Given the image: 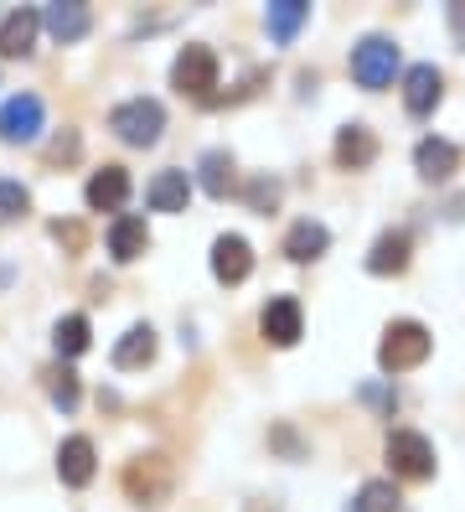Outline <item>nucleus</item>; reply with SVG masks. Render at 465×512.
<instances>
[{"label":"nucleus","instance_id":"4468645a","mask_svg":"<svg viewBox=\"0 0 465 512\" xmlns=\"http://www.w3.org/2000/svg\"><path fill=\"white\" fill-rule=\"evenodd\" d=\"M440 94H445L440 68H434V63L409 68V78H403V104H409V114H429L434 104H440Z\"/></svg>","mask_w":465,"mask_h":512},{"label":"nucleus","instance_id":"aec40b11","mask_svg":"<svg viewBox=\"0 0 465 512\" xmlns=\"http://www.w3.org/2000/svg\"><path fill=\"white\" fill-rule=\"evenodd\" d=\"M150 357H155V331H150V326H130V331L114 342V368H124V373L145 368Z\"/></svg>","mask_w":465,"mask_h":512},{"label":"nucleus","instance_id":"9d476101","mask_svg":"<svg viewBox=\"0 0 465 512\" xmlns=\"http://www.w3.org/2000/svg\"><path fill=\"white\" fill-rule=\"evenodd\" d=\"M83 197H88L93 213H119V207L130 202V171H124V166L93 171V176H88V187H83Z\"/></svg>","mask_w":465,"mask_h":512},{"label":"nucleus","instance_id":"5701e85b","mask_svg":"<svg viewBox=\"0 0 465 512\" xmlns=\"http://www.w3.org/2000/svg\"><path fill=\"white\" fill-rule=\"evenodd\" d=\"M305 16H310L305 0H274V6H269V37H274V42H290V37L300 32Z\"/></svg>","mask_w":465,"mask_h":512},{"label":"nucleus","instance_id":"a211bd4d","mask_svg":"<svg viewBox=\"0 0 465 512\" xmlns=\"http://www.w3.org/2000/svg\"><path fill=\"white\" fill-rule=\"evenodd\" d=\"M145 249H150V228H145V218H119V223L109 228V254H114L119 264H135Z\"/></svg>","mask_w":465,"mask_h":512},{"label":"nucleus","instance_id":"6ab92c4d","mask_svg":"<svg viewBox=\"0 0 465 512\" xmlns=\"http://www.w3.org/2000/svg\"><path fill=\"white\" fill-rule=\"evenodd\" d=\"M336 161L352 166V171H362V166L378 161V140H372V130H362V125L341 130V135H336Z\"/></svg>","mask_w":465,"mask_h":512},{"label":"nucleus","instance_id":"1a4fd4ad","mask_svg":"<svg viewBox=\"0 0 465 512\" xmlns=\"http://www.w3.org/2000/svg\"><path fill=\"white\" fill-rule=\"evenodd\" d=\"M212 275L223 285H243L248 275H254V249H248V238L238 233H223L212 244Z\"/></svg>","mask_w":465,"mask_h":512},{"label":"nucleus","instance_id":"2eb2a0df","mask_svg":"<svg viewBox=\"0 0 465 512\" xmlns=\"http://www.w3.org/2000/svg\"><path fill=\"white\" fill-rule=\"evenodd\" d=\"M414 166H419V176L424 182H450L455 176V166H460V150L450 145V140H419V150H414Z\"/></svg>","mask_w":465,"mask_h":512},{"label":"nucleus","instance_id":"423d86ee","mask_svg":"<svg viewBox=\"0 0 465 512\" xmlns=\"http://www.w3.org/2000/svg\"><path fill=\"white\" fill-rule=\"evenodd\" d=\"M42 99L37 94H16V99H6L0 104V140L6 145H31L42 135Z\"/></svg>","mask_w":465,"mask_h":512},{"label":"nucleus","instance_id":"4be33fe9","mask_svg":"<svg viewBox=\"0 0 465 512\" xmlns=\"http://www.w3.org/2000/svg\"><path fill=\"white\" fill-rule=\"evenodd\" d=\"M197 171H202V192H207V197H228V192L238 187V176H233V156H228V150H207Z\"/></svg>","mask_w":465,"mask_h":512},{"label":"nucleus","instance_id":"ddd939ff","mask_svg":"<svg viewBox=\"0 0 465 512\" xmlns=\"http://www.w3.org/2000/svg\"><path fill=\"white\" fill-rule=\"evenodd\" d=\"M145 202H150V213H186V202H192V176L186 171H161L145 187Z\"/></svg>","mask_w":465,"mask_h":512},{"label":"nucleus","instance_id":"9b49d317","mask_svg":"<svg viewBox=\"0 0 465 512\" xmlns=\"http://www.w3.org/2000/svg\"><path fill=\"white\" fill-rule=\"evenodd\" d=\"M259 326H264V337L274 342V347H295L300 342V300H290V295H279V300H269L264 306V316H259Z\"/></svg>","mask_w":465,"mask_h":512},{"label":"nucleus","instance_id":"dca6fc26","mask_svg":"<svg viewBox=\"0 0 465 512\" xmlns=\"http://www.w3.org/2000/svg\"><path fill=\"white\" fill-rule=\"evenodd\" d=\"M409 249H414V238L409 233H383L378 244H372V254H367V269L372 275H403L409 269Z\"/></svg>","mask_w":465,"mask_h":512},{"label":"nucleus","instance_id":"cd10ccee","mask_svg":"<svg viewBox=\"0 0 465 512\" xmlns=\"http://www.w3.org/2000/svg\"><path fill=\"white\" fill-rule=\"evenodd\" d=\"M248 202H254V213H274V202H279V182H269V176H259V182L248 187Z\"/></svg>","mask_w":465,"mask_h":512},{"label":"nucleus","instance_id":"f3484780","mask_svg":"<svg viewBox=\"0 0 465 512\" xmlns=\"http://www.w3.org/2000/svg\"><path fill=\"white\" fill-rule=\"evenodd\" d=\"M37 32H42L37 11H11L6 21H0V57H31Z\"/></svg>","mask_w":465,"mask_h":512},{"label":"nucleus","instance_id":"7ed1b4c3","mask_svg":"<svg viewBox=\"0 0 465 512\" xmlns=\"http://www.w3.org/2000/svg\"><path fill=\"white\" fill-rule=\"evenodd\" d=\"M171 83L181 88L186 99H212V88H217V52L212 47H181L176 57V68H171Z\"/></svg>","mask_w":465,"mask_h":512},{"label":"nucleus","instance_id":"20e7f679","mask_svg":"<svg viewBox=\"0 0 465 512\" xmlns=\"http://www.w3.org/2000/svg\"><path fill=\"white\" fill-rule=\"evenodd\" d=\"M393 73H398V47L388 37H362L352 47V78L362 88H388Z\"/></svg>","mask_w":465,"mask_h":512},{"label":"nucleus","instance_id":"39448f33","mask_svg":"<svg viewBox=\"0 0 465 512\" xmlns=\"http://www.w3.org/2000/svg\"><path fill=\"white\" fill-rule=\"evenodd\" d=\"M388 466L403 481H424V476H434V450L419 430H393L388 435Z\"/></svg>","mask_w":465,"mask_h":512},{"label":"nucleus","instance_id":"393cba45","mask_svg":"<svg viewBox=\"0 0 465 512\" xmlns=\"http://www.w3.org/2000/svg\"><path fill=\"white\" fill-rule=\"evenodd\" d=\"M352 512H398V492H393V481H367V487L357 492Z\"/></svg>","mask_w":465,"mask_h":512},{"label":"nucleus","instance_id":"f03ea898","mask_svg":"<svg viewBox=\"0 0 465 512\" xmlns=\"http://www.w3.org/2000/svg\"><path fill=\"white\" fill-rule=\"evenodd\" d=\"M429 357V331L419 326V321H393L388 331H383V342H378V363L388 368V373H409V368H419Z\"/></svg>","mask_w":465,"mask_h":512},{"label":"nucleus","instance_id":"6e6552de","mask_svg":"<svg viewBox=\"0 0 465 512\" xmlns=\"http://www.w3.org/2000/svg\"><path fill=\"white\" fill-rule=\"evenodd\" d=\"M93 471H99V450H93L88 435H68L57 445V476H62V487H88Z\"/></svg>","mask_w":465,"mask_h":512},{"label":"nucleus","instance_id":"f8f14e48","mask_svg":"<svg viewBox=\"0 0 465 512\" xmlns=\"http://www.w3.org/2000/svg\"><path fill=\"white\" fill-rule=\"evenodd\" d=\"M37 21L47 26L57 42H83V37H88V26H93L88 6H78V0H52V6H47Z\"/></svg>","mask_w":465,"mask_h":512},{"label":"nucleus","instance_id":"a878e982","mask_svg":"<svg viewBox=\"0 0 465 512\" xmlns=\"http://www.w3.org/2000/svg\"><path fill=\"white\" fill-rule=\"evenodd\" d=\"M47 394H52L57 409H78V373L52 368V373H47Z\"/></svg>","mask_w":465,"mask_h":512},{"label":"nucleus","instance_id":"0eeeda50","mask_svg":"<svg viewBox=\"0 0 465 512\" xmlns=\"http://www.w3.org/2000/svg\"><path fill=\"white\" fill-rule=\"evenodd\" d=\"M124 492H130L140 507H155L166 492H171V466L161 456H140L124 466Z\"/></svg>","mask_w":465,"mask_h":512},{"label":"nucleus","instance_id":"f257e3e1","mask_svg":"<svg viewBox=\"0 0 465 512\" xmlns=\"http://www.w3.org/2000/svg\"><path fill=\"white\" fill-rule=\"evenodd\" d=\"M109 130L124 140V145H155L166 130V109L155 104V99H124L114 114H109Z\"/></svg>","mask_w":465,"mask_h":512},{"label":"nucleus","instance_id":"bb28decb","mask_svg":"<svg viewBox=\"0 0 465 512\" xmlns=\"http://www.w3.org/2000/svg\"><path fill=\"white\" fill-rule=\"evenodd\" d=\"M26 207H31V192L21 182H0V228L26 218Z\"/></svg>","mask_w":465,"mask_h":512},{"label":"nucleus","instance_id":"c756f323","mask_svg":"<svg viewBox=\"0 0 465 512\" xmlns=\"http://www.w3.org/2000/svg\"><path fill=\"white\" fill-rule=\"evenodd\" d=\"M450 26H455V42H465V0L450 6Z\"/></svg>","mask_w":465,"mask_h":512},{"label":"nucleus","instance_id":"c85d7f7f","mask_svg":"<svg viewBox=\"0 0 465 512\" xmlns=\"http://www.w3.org/2000/svg\"><path fill=\"white\" fill-rule=\"evenodd\" d=\"M52 238H57V244H68V249H83L88 244L83 223H52Z\"/></svg>","mask_w":465,"mask_h":512},{"label":"nucleus","instance_id":"b1692460","mask_svg":"<svg viewBox=\"0 0 465 512\" xmlns=\"http://www.w3.org/2000/svg\"><path fill=\"white\" fill-rule=\"evenodd\" d=\"M52 347H57L62 357L88 352V316H62V321L52 326Z\"/></svg>","mask_w":465,"mask_h":512},{"label":"nucleus","instance_id":"412c9836","mask_svg":"<svg viewBox=\"0 0 465 512\" xmlns=\"http://www.w3.org/2000/svg\"><path fill=\"white\" fill-rule=\"evenodd\" d=\"M326 244H331V233L321 228V223H295L290 233H285V254L295 259V264H310V259H321L326 254Z\"/></svg>","mask_w":465,"mask_h":512}]
</instances>
